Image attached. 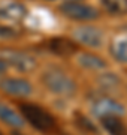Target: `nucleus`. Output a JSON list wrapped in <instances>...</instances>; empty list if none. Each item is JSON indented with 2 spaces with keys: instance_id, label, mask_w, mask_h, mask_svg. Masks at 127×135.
Returning a JSON list of instances; mask_svg holds the SVG:
<instances>
[{
  "instance_id": "f257e3e1",
  "label": "nucleus",
  "mask_w": 127,
  "mask_h": 135,
  "mask_svg": "<svg viewBox=\"0 0 127 135\" xmlns=\"http://www.w3.org/2000/svg\"><path fill=\"white\" fill-rule=\"evenodd\" d=\"M42 83L49 92L59 96H73L76 92V83L72 77L57 68L46 69L42 74Z\"/></svg>"
},
{
  "instance_id": "f03ea898",
  "label": "nucleus",
  "mask_w": 127,
  "mask_h": 135,
  "mask_svg": "<svg viewBox=\"0 0 127 135\" xmlns=\"http://www.w3.org/2000/svg\"><path fill=\"white\" fill-rule=\"evenodd\" d=\"M20 111L23 114V119H25L39 132H51L55 128L54 116L46 110H44L42 107L34 105V104H21Z\"/></svg>"
},
{
  "instance_id": "7ed1b4c3",
  "label": "nucleus",
  "mask_w": 127,
  "mask_h": 135,
  "mask_svg": "<svg viewBox=\"0 0 127 135\" xmlns=\"http://www.w3.org/2000/svg\"><path fill=\"white\" fill-rule=\"evenodd\" d=\"M60 12L69 20L79 21V23H85V21H91V20L99 18V11L91 5L82 3V2H76V0H69L66 3L60 6Z\"/></svg>"
},
{
  "instance_id": "20e7f679",
  "label": "nucleus",
  "mask_w": 127,
  "mask_h": 135,
  "mask_svg": "<svg viewBox=\"0 0 127 135\" xmlns=\"http://www.w3.org/2000/svg\"><path fill=\"white\" fill-rule=\"evenodd\" d=\"M2 60H5L6 65L14 66L17 71L20 72H30L34 66H36V60L34 57L29 56V54L18 51V50H2Z\"/></svg>"
},
{
  "instance_id": "39448f33",
  "label": "nucleus",
  "mask_w": 127,
  "mask_h": 135,
  "mask_svg": "<svg viewBox=\"0 0 127 135\" xmlns=\"http://www.w3.org/2000/svg\"><path fill=\"white\" fill-rule=\"evenodd\" d=\"M73 38L79 44H82L90 48H100L103 44L102 30L94 26H81L73 30Z\"/></svg>"
},
{
  "instance_id": "423d86ee",
  "label": "nucleus",
  "mask_w": 127,
  "mask_h": 135,
  "mask_svg": "<svg viewBox=\"0 0 127 135\" xmlns=\"http://www.w3.org/2000/svg\"><path fill=\"white\" fill-rule=\"evenodd\" d=\"M91 113L99 119H103V117H108V116L120 117V116H124L126 108L123 107V104H120L112 98H100L93 104Z\"/></svg>"
},
{
  "instance_id": "0eeeda50",
  "label": "nucleus",
  "mask_w": 127,
  "mask_h": 135,
  "mask_svg": "<svg viewBox=\"0 0 127 135\" xmlns=\"http://www.w3.org/2000/svg\"><path fill=\"white\" fill-rule=\"evenodd\" d=\"M0 89L10 96L17 98H27L31 95L33 87L27 80L23 78H6L0 81Z\"/></svg>"
},
{
  "instance_id": "6e6552de",
  "label": "nucleus",
  "mask_w": 127,
  "mask_h": 135,
  "mask_svg": "<svg viewBox=\"0 0 127 135\" xmlns=\"http://www.w3.org/2000/svg\"><path fill=\"white\" fill-rule=\"evenodd\" d=\"M27 17V8L17 0H5L0 3V18L9 21H21Z\"/></svg>"
},
{
  "instance_id": "1a4fd4ad",
  "label": "nucleus",
  "mask_w": 127,
  "mask_h": 135,
  "mask_svg": "<svg viewBox=\"0 0 127 135\" xmlns=\"http://www.w3.org/2000/svg\"><path fill=\"white\" fill-rule=\"evenodd\" d=\"M49 50L52 51L54 54L57 56H61V57H69L73 53H76V44L72 42L70 39L66 38H54L49 41Z\"/></svg>"
},
{
  "instance_id": "9d476101",
  "label": "nucleus",
  "mask_w": 127,
  "mask_h": 135,
  "mask_svg": "<svg viewBox=\"0 0 127 135\" xmlns=\"http://www.w3.org/2000/svg\"><path fill=\"white\" fill-rule=\"evenodd\" d=\"M102 120V126L105 128L109 135H127V128L121 122V119L117 116H108L100 119Z\"/></svg>"
},
{
  "instance_id": "9b49d317",
  "label": "nucleus",
  "mask_w": 127,
  "mask_h": 135,
  "mask_svg": "<svg viewBox=\"0 0 127 135\" xmlns=\"http://www.w3.org/2000/svg\"><path fill=\"white\" fill-rule=\"evenodd\" d=\"M0 120H3L6 125L12 126V128H23L24 126L23 116H20L12 108L6 107L5 104H0Z\"/></svg>"
},
{
  "instance_id": "f8f14e48",
  "label": "nucleus",
  "mask_w": 127,
  "mask_h": 135,
  "mask_svg": "<svg viewBox=\"0 0 127 135\" xmlns=\"http://www.w3.org/2000/svg\"><path fill=\"white\" fill-rule=\"evenodd\" d=\"M78 63L82 68L88 69V71H100L106 68V62L102 57H99L96 54L91 53H84L78 57Z\"/></svg>"
},
{
  "instance_id": "ddd939ff",
  "label": "nucleus",
  "mask_w": 127,
  "mask_h": 135,
  "mask_svg": "<svg viewBox=\"0 0 127 135\" xmlns=\"http://www.w3.org/2000/svg\"><path fill=\"white\" fill-rule=\"evenodd\" d=\"M109 51L117 62L127 65V38H120L114 41L109 47Z\"/></svg>"
},
{
  "instance_id": "4468645a",
  "label": "nucleus",
  "mask_w": 127,
  "mask_h": 135,
  "mask_svg": "<svg viewBox=\"0 0 127 135\" xmlns=\"http://www.w3.org/2000/svg\"><path fill=\"white\" fill-rule=\"evenodd\" d=\"M100 3L111 15L127 14V0H100Z\"/></svg>"
},
{
  "instance_id": "2eb2a0df",
  "label": "nucleus",
  "mask_w": 127,
  "mask_h": 135,
  "mask_svg": "<svg viewBox=\"0 0 127 135\" xmlns=\"http://www.w3.org/2000/svg\"><path fill=\"white\" fill-rule=\"evenodd\" d=\"M75 120H76V125H78L81 129L87 131V132H91V134H97V132H99V129L94 126V123L90 120V119H87L85 116H81V114H78V113H76Z\"/></svg>"
},
{
  "instance_id": "dca6fc26",
  "label": "nucleus",
  "mask_w": 127,
  "mask_h": 135,
  "mask_svg": "<svg viewBox=\"0 0 127 135\" xmlns=\"http://www.w3.org/2000/svg\"><path fill=\"white\" fill-rule=\"evenodd\" d=\"M99 83L103 84V87H109V86H117L120 84V78L117 75H114V74H106V75H102V77L99 78Z\"/></svg>"
},
{
  "instance_id": "f3484780",
  "label": "nucleus",
  "mask_w": 127,
  "mask_h": 135,
  "mask_svg": "<svg viewBox=\"0 0 127 135\" xmlns=\"http://www.w3.org/2000/svg\"><path fill=\"white\" fill-rule=\"evenodd\" d=\"M14 36H17V32L12 27L0 24V38H14Z\"/></svg>"
},
{
  "instance_id": "a211bd4d",
  "label": "nucleus",
  "mask_w": 127,
  "mask_h": 135,
  "mask_svg": "<svg viewBox=\"0 0 127 135\" xmlns=\"http://www.w3.org/2000/svg\"><path fill=\"white\" fill-rule=\"evenodd\" d=\"M6 71H8V65H6L5 60H2V59H0V74L6 72Z\"/></svg>"
},
{
  "instance_id": "6ab92c4d",
  "label": "nucleus",
  "mask_w": 127,
  "mask_h": 135,
  "mask_svg": "<svg viewBox=\"0 0 127 135\" xmlns=\"http://www.w3.org/2000/svg\"><path fill=\"white\" fill-rule=\"evenodd\" d=\"M12 135H23V134H20V132H17V131H14V132H12Z\"/></svg>"
},
{
  "instance_id": "aec40b11",
  "label": "nucleus",
  "mask_w": 127,
  "mask_h": 135,
  "mask_svg": "<svg viewBox=\"0 0 127 135\" xmlns=\"http://www.w3.org/2000/svg\"><path fill=\"white\" fill-rule=\"evenodd\" d=\"M0 135H3V134H2V132H0Z\"/></svg>"
},
{
  "instance_id": "412c9836",
  "label": "nucleus",
  "mask_w": 127,
  "mask_h": 135,
  "mask_svg": "<svg viewBox=\"0 0 127 135\" xmlns=\"http://www.w3.org/2000/svg\"><path fill=\"white\" fill-rule=\"evenodd\" d=\"M63 135H66V134H63Z\"/></svg>"
}]
</instances>
